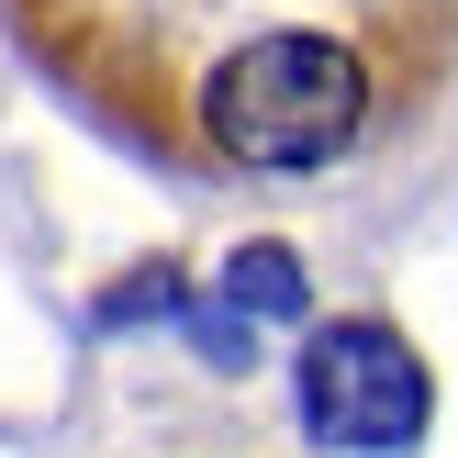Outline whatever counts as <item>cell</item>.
<instances>
[{
    "instance_id": "obj_1",
    "label": "cell",
    "mask_w": 458,
    "mask_h": 458,
    "mask_svg": "<svg viewBox=\"0 0 458 458\" xmlns=\"http://www.w3.org/2000/svg\"><path fill=\"white\" fill-rule=\"evenodd\" d=\"M12 45L134 157L325 179L458 89V0H0Z\"/></svg>"
},
{
    "instance_id": "obj_2",
    "label": "cell",
    "mask_w": 458,
    "mask_h": 458,
    "mask_svg": "<svg viewBox=\"0 0 458 458\" xmlns=\"http://www.w3.org/2000/svg\"><path fill=\"white\" fill-rule=\"evenodd\" d=\"M425 403H437V380H425V358L403 347V325H380V313H335V325L302 335V425L325 447H414L425 437Z\"/></svg>"
},
{
    "instance_id": "obj_3",
    "label": "cell",
    "mask_w": 458,
    "mask_h": 458,
    "mask_svg": "<svg viewBox=\"0 0 458 458\" xmlns=\"http://www.w3.org/2000/svg\"><path fill=\"white\" fill-rule=\"evenodd\" d=\"M224 313L235 325H302V258L291 246H235L224 258Z\"/></svg>"
}]
</instances>
